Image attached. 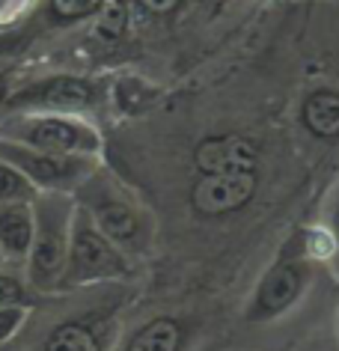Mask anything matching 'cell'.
Instances as JSON below:
<instances>
[{"label": "cell", "instance_id": "obj_10", "mask_svg": "<svg viewBox=\"0 0 339 351\" xmlns=\"http://www.w3.org/2000/svg\"><path fill=\"white\" fill-rule=\"evenodd\" d=\"M36 215L33 203H3L0 206V253L6 262L24 265L33 244Z\"/></svg>", "mask_w": 339, "mask_h": 351}, {"label": "cell", "instance_id": "obj_23", "mask_svg": "<svg viewBox=\"0 0 339 351\" xmlns=\"http://www.w3.org/2000/svg\"><path fill=\"white\" fill-rule=\"evenodd\" d=\"M0 351H6V348H0Z\"/></svg>", "mask_w": 339, "mask_h": 351}, {"label": "cell", "instance_id": "obj_13", "mask_svg": "<svg viewBox=\"0 0 339 351\" xmlns=\"http://www.w3.org/2000/svg\"><path fill=\"white\" fill-rule=\"evenodd\" d=\"M181 339H185L181 322L170 319V315H158V319L146 322L143 328L125 342L123 351H179Z\"/></svg>", "mask_w": 339, "mask_h": 351}, {"label": "cell", "instance_id": "obj_18", "mask_svg": "<svg viewBox=\"0 0 339 351\" xmlns=\"http://www.w3.org/2000/svg\"><path fill=\"white\" fill-rule=\"evenodd\" d=\"M137 3H140L146 12H152V15H167V12H173L179 6V0H137Z\"/></svg>", "mask_w": 339, "mask_h": 351}, {"label": "cell", "instance_id": "obj_7", "mask_svg": "<svg viewBox=\"0 0 339 351\" xmlns=\"http://www.w3.org/2000/svg\"><path fill=\"white\" fill-rule=\"evenodd\" d=\"M310 283V268L307 262L298 256L280 259L274 268H268V274L259 280L253 304L247 310L250 322H271L286 310H292L303 295V289Z\"/></svg>", "mask_w": 339, "mask_h": 351}, {"label": "cell", "instance_id": "obj_19", "mask_svg": "<svg viewBox=\"0 0 339 351\" xmlns=\"http://www.w3.org/2000/svg\"><path fill=\"white\" fill-rule=\"evenodd\" d=\"M12 90H15L12 72H10V69L0 66V110H3V104H6V99H10V93H12Z\"/></svg>", "mask_w": 339, "mask_h": 351}, {"label": "cell", "instance_id": "obj_5", "mask_svg": "<svg viewBox=\"0 0 339 351\" xmlns=\"http://www.w3.org/2000/svg\"><path fill=\"white\" fill-rule=\"evenodd\" d=\"M0 158L12 164L39 194H75L90 176H95V155L42 152L0 137Z\"/></svg>", "mask_w": 339, "mask_h": 351}, {"label": "cell", "instance_id": "obj_6", "mask_svg": "<svg viewBox=\"0 0 339 351\" xmlns=\"http://www.w3.org/2000/svg\"><path fill=\"white\" fill-rule=\"evenodd\" d=\"M75 194L84 197V199H77V203L90 212L92 223L99 226V230L108 235V239L116 244L123 253L143 247L146 226H143V217L137 215V208L131 203H125L123 197L110 194V191H104V188H95L92 176L75 191Z\"/></svg>", "mask_w": 339, "mask_h": 351}, {"label": "cell", "instance_id": "obj_15", "mask_svg": "<svg viewBox=\"0 0 339 351\" xmlns=\"http://www.w3.org/2000/svg\"><path fill=\"white\" fill-rule=\"evenodd\" d=\"M36 197H39V191L33 188L12 164H6L3 158H0V206L3 203H33Z\"/></svg>", "mask_w": 339, "mask_h": 351}, {"label": "cell", "instance_id": "obj_12", "mask_svg": "<svg viewBox=\"0 0 339 351\" xmlns=\"http://www.w3.org/2000/svg\"><path fill=\"white\" fill-rule=\"evenodd\" d=\"M301 119L310 128V134L321 140L339 137V93L336 90H316L307 95L301 108Z\"/></svg>", "mask_w": 339, "mask_h": 351}, {"label": "cell", "instance_id": "obj_20", "mask_svg": "<svg viewBox=\"0 0 339 351\" xmlns=\"http://www.w3.org/2000/svg\"><path fill=\"white\" fill-rule=\"evenodd\" d=\"M330 235H334V247L339 250V194H336L334 212H330Z\"/></svg>", "mask_w": 339, "mask_h": 351}, {"label": "cell", "instance_id": "obj_11", "mask_svg": "<svg viewBox=\"0 0 339 351\" xmlns=\"http://www.w3.org/2000/svg\"><path fill=\"white\" fill-rule=\"evenodd\" d=\"M108 0H42L39 12L30 19L33 30H54V27H72V24L95 19Z\"/></svg>", "mask_w": 339, "mask_h": 351}, {"label": "cell", "instance_id": "obj_8", "mask_svg": "<svg viewBox=\"0 0 339 351\" xmlns=\"http://www.w3.org/2000/svg\"><path fill=\"white\" fill-rule=\"evenodd\" d=\"M256 194V173L199 176L190 188V206L203 217H223L244 208Z\"/></svg>", "mask_w": 339, "mask_h": 351}, {"label": "cell", "instance_id": "obj_3", "mask_svg": "<svg viewBox=\"0 0 339 351\" xmlns=\"http://www.w3.org/2000/svg\"><path fill=\"white\" fill-rule=\"evenodd\" d=\"M125 274H128L125 253L92 223L90 212L75 199L72 235H68V262H66V277L60 289L99 283V280H113Z\"/></svg>", "mask_w": 339, "mask_h": 351}, {"label": "cell", "instance_id": "obj_1", "mask_svg": "<svg viewBox=\"0 0 339 351\" xmlns=\"http://www.w3.org/2000/svg\"><path fill=\"white\" fill-rule=\"evenodd\" d=\"M33 215L36 230L24 262V280L33 292H57L66 277L75 199L68 194H39L33 199Z\"/></svg>", "mask_w": 339, "mask_h": 351}, {"label": "cell", "instance_id": "obj_9", "mask_svg": "<svg viewBox=\"0 0 339 351\" xmlns=\"http://www.w3.org/2000/svg\"><path fill=\"white\" fill-rule=\"evenodd\" d=\"M194 164L203 176L214 173H256L259 149L241 134H212L197 146Z\"/></svg>", "mask_w": 339, "mask_h": 351}, {"label": "cell", "instance_id": "obj_21", "mask_svg": "<svg viewBox=\"0 0 339 351\" xmlns=\"http://www.w3.org/2000/svg\"><path fill=\"white\" fill-rule=\"evenodd\" d=\"M6 268V259H3V253H0V271H3Z\"/></svg>", "mask_w": 339, "mask_h": 351}, {"label": "cell", "instance_id": "obj_22", "mask_svg": "<svg viewBox=\"0 0 339 351\" xmlns=\"http://www.w3.org/2000/svg\"><path fill=\"white\" fill-rule=\"evenodd\" d=\"M6 3H10V0H0V10H3V6H6Z\"/></svg>", "mask_w": 339, "mask_h": 351}, {"label": "cell", "instance_id": "obj_17", "mask_svg": "<svg viewBox=\"0 0 339 351\" xmlns=\"http://www.w3.org/2000/svg\"><path fill=\"white\" fill-rule=\"evenodd\" d=\"M27 319V306H0V348L10 342Z\"/></svg>", "mask_w": 339, "mask_h": 351}, {"label": "cell", "instance_id": "obj_4", "mask_svg": "<svg viewBox=\"0 0 339 351\" xmlns=\"http://www.w3.org/2000/svg\"><path fill=\"white\" fill-rule=\"evenodd\" d=\"M101 86L81 75H48L15 86L6 99L3 113H60V117H81L99 108Z\"/></svg>", "mask_w": 339, "mask_h": 351}, {"label": "cell", "instance_id": "obj_2", "mask_svg": "<svg viewBox=\"0 0 339 351\" xmlns=\"http://www.w3.org/2000/svg\"><path fill=\"white\" fill-rule=\"evenodd\" d=\"M0 137L60 155H99L101 149V137L90 122L60 113H3Z\"/></svg>", "mask_w": 339, "mask_h": 351}, {"label": "cell", "instance_id": "obj_16", "mask_svg": "<svg viewBox=\"0 0 339 351\" xmlns=\"http://www.w3.org/2000/svg\"><path fill=\"white\" fill-rule=\"evenodd\" d=\"M0 306H33V289L27 280L0 271Z\"/></svg>", "mask_w": 339, "mask_h": 351}, {"label": "cell", "instance_id": "obj_14", "mask_svg": "<svg viewBox=\"0 0 339 351\" xmlns=\"http://www.w3.org/2000/svg\"><path fill=\"white\" fill-rule=\"evenodd\" d=\"M101 342L86 322H63L48 333L42 351H99Z\"/></svg>", "mask_w": 339, "mask_h": 351}]
</instances>
